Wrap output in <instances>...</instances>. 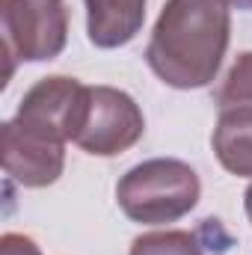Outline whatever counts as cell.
<instances>
[{"instance_id": "cell-1", "label": "cell", "mask_w": 252, "mask_h": 255, "mask_svg": "<svg viewBox=\"0 0 252 255\" xmlns=\"http://www.w3.org/2000/svg\"><path fill=\"white\" fill-rule=\"evenodd\" d=\"M229 6V0H166L145 45L148 68L172 89L217 80L232 39Z\"/></svg>"}, {"instance_id": "cell-2", "label": "cell", "mask_w": 252, "mask_h": 255, "mask_svg": "<svg viewBox=\"0 0 252 255\" xmlns=\"http://www.w3.org/2000/svg\"><path fill=\"white\" fill-rule=\"evenodd\" d=\"M196 169L175 157H151L130 166L116 184V202L127 220L142 226L178 223L199 205Z\"/></svg>"}, {"instance_id": "cell-3", "label": "cell", "mask_w": 252, "mask_h": 255, "mask_svg": "<svg viewBox=\"0 0 252 255\" xmlns=\"http://www.w3.org/2000/svg\"><path fill=\"white\" fill-rule=\"evenodd\" d=\"M0 33L6 48V77L18 63H48L68 42L65 0H0Z\"/></svg>"}, {"instance_id": "cell-4", "label": "cell", "mask_w": 252, "mask_h": 255, "mask_svg": "<svg viewBox=\"0 0 252 255\" xmlns=\"http://www.w3.org/2000/svg\"><path fill=\"white\" fill-rule=\"evenodd\" d=\"M145 133L139 104L116 86H89L86 122L77 133V145L95 157H116L133 148Z\"/></svg>"}, {"instance_id": "cell-5", "label": "cell", "mask_w": 252, "mask_h": 255, "mask_svg": "<svg viewBox=\"0 0 252 255\" xmlns=\"http://www.w3.org/2000/svg\"><path fill=\"white\" fill-rule=\"evenodd\" d=\"M65 169V142L51 130L12 116L3 125V172L21 187H51Z\"/></svg>"}, {"instance_id": "cell-6", "label": "cell", "mask_w": 252, "mask_h": 255, "mask_svg": "<svg viewBox=\"0 0 252 255\" xmlns=\"http://www.w3.org/2000/svg\"><path fill=\"white\" fill-rule=\"evenodd\" d=\"M86 110H89V86H83L77 77L54 74L42 77L36 86L24 92L15 116L51 130L63 142H74L86 122Z\"/></svg>"}, {"instance_id": "cell-7", "label": "cell", "mask_w": 252, "mask_h": 255, "mask_svg": "<svg viewBox=\"0 0 252 255\" xmlns=\"http://www.w3.org/2000/svg\"><path fill=\"white\" fill-rule=\"evenodd\" d=\"M86 33L101 51L125 48L145 24V0H83Z\"/></svg>"}, {"instance_id": "cell-8", "label": "cell", "mask_w": 252, "mask_h": 255, "mask_svg": "<svg viewBox=\"0 0 252 255\" xmlns=\"http://www.w3.org/2000/svg\"><path fill=\"white\" fill-rule=\"evenodd\" d=\"M211 145L226 172L238 178H252V107L220 110Z\"/></svg>"}, {"instance_id": "cell-9", "label": "cell", "mask_w": 252, "mask_h": 255, "mask_svg": "<svg viewBox=\"0 0 252 255\" xmlns=\"http://www.w3.org/2000/svg\"><path fill=\"white\" fill-rule=\"evenodd\" d=\"M214 104L220 110L252 107V51L238 54V60L232 63L220 86L214 89Z\"/></svg>"}, {"instance_id": "cell-10", "label": "cell", "mask_w": 252, "mask_h": 255, "mask_svg": "<svg viewBox=\"0 0 252 255\" xmlns=\"http://www.w3.org/2000/svg\"><path fill=\"white\" fill-rule=\"evenodd\" d=\"M130 255H202V247L196 235L181 229H166V232L139 235L130 244Z\"/></svg>"}, {"instance_id": "cell-11", "label": "cell", "mask_w": 252, "mask_h": 255, "mask_svg": "<svg viewBox=\"0 0 252 255\" xmlns=\"http://www.w3.org/2000/svg\"><path fill=\"white\" fill-rule=\"evenodd\" d=\"M0 255H42L36 241L27 238V235H18V232H9L0 238Z\"/></svg>"}, {"instance_id": "cell-12", "label": "cell", "mask_w": 252, "mask_h": 255, "mask_svg": "<svg viewBox=\"0 0 252 255\" xmlns=\"http://www.w3.org/2000/svg\"><path fill=\"white\" fill-rule=\"evenodd\" d=\"M244 211H247V217H250V223H252V184L244 193Z\"/></svg>"}, {"instance_id": "cell-13", "label": "cell", "mask_w": 252, "mask_h": 255, "mask_svg": "<svg viewBox=\"0 0 252 255\" xmlns=\"http://www.w3.org/2000/svg\"><path fill=\"white\" fill-rule=\"evenodd\" d=\"M229 3H235L238 9H250L252 12V0H229Z\"/></svg>"}]
</instances>
